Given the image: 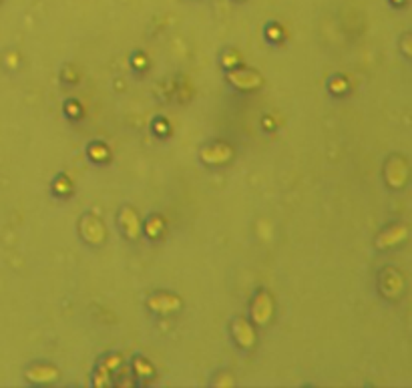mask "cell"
<instances>
[{
    "mask_svg": "<svg viewBox=\"0 0 412 388\" xmlns=\"http://www.w3.org/2000/svg\"><path fill=\"white\" fill-rule=\"evenodd\" d=\"M380 288H382V294L387 298H396L402 294L404 290V280L400 276V272L392 270V268H387L380 276Z\"/></svg>",
    "mask_w": 412,
    "mask_h": 388,
    "instance_id": "cell-9",
    "label": "cell"
},
{
    "mask_svg": "<svg viewBox=\"0 0 412 388\" xmlns=\"http://www.w3.org/2000/svg\"><path fill=\"white\" fill-rule=\"evenodd\" d=\"M224 63H226V67H233L237 63V54L235 52H228L226 58H224Z\"/></svg>",
    "mask_w": 412,
    "mask_h": 388,
    "instance_id": "cell-19",
    "label": "cell"
},
{
    "mask_svg": "<svg viewBox=\"0 0 412 388\" xmlns=\"http://www.w3.org/2000/svg\"><path fill=\"white\" fill-rule=\"evenodd\" d=\"M121 226H123V230H125L129 239H139L143 226H141V219H139V215H137V211L133 207H123V211H121Z\"/></svg>",
    "mask_w": 412,
    "mask_h": 388,
    "instance_id": "cell-11",
    "label": "cell"
},
{
    "mask_svg": "<svg viewBox=\"0 0 412 388\" xmlns=\"http://www.w3.org/2000/svg\"><path fill=\"white\" fill-rule=\"evenodd\" d=\"M409 39H411V36L406 34V36H404V52H406V54H411V49H409Z\"/></svg>",
    "mask_w": 412,
    "mask_h": 388,
    "instance_id": "cell-22",
    "label": "cell"
},
{
    "mask_svg": "<svg viewBox=\"0 0 412 388\" xmlns=\"http://www.w3.org/2000/svg\"><path fill=\"white\" fill-rule=\"evenodd\" d=\"M135 67H137V69H139V67H141V69L145 67V56H143V54L135 56Z\"/></svg>",
    "mask_w": 412,
    "mask_h": 388,
    "instance_id": "cell-20",
    "label": "cell"
},
{
    "mask_svg": "<svg viewBox=\"0 0 412 388\" xmlns=\"http://www.w3.org/2000/svg\"><path fill=\"white\" fill-rule=\"evenodd\" d=\"M133 366H135V374L137 376H151L153 374V366L147 363L145 358H135V363H133Z\"/></svg>",
    "mask_w": 412,
    "mask_h": 388,
    "instance_id": "cell-14",
    "label": "cell"
},
{
    "mask_svg": "<svg viewBox=\"0 0 412 388\" xmlns=\"http://www.w3.org/2000/svg\"><path fill=\"white\" fill-rule=\"evenodd\" d=\"M406 235H409L406 226H402V224H394V226H390L388 230H384V232L376 237V248H378V250L394 248V246L402 244V241L406 239Z\"/></svg>",
    "mask_w": 412,
    "mask_h": 388,
    "instance_id": "cell-6",
    "label": "cell"
},
{
    "mask_svg": "<svg viewBox=\"0 0 412 388\" xmlns=\"http://www.w3.org/2000/svg\"><path fill=\"white\" fill-rule=\"evenodd\" d=\"M121 364H123V356H121V354H111V356H107L103 363L99 364L97 372H95V378H93L95 387H107V385L111 382V374L117 372Z\"/></svg>",
    "mask_w": 412,
    "mask_h": 388,
    "instance_id": "cell-7",
    "label": "cell"
},
{
    "mask_svg": "<svg viewBox=\"0 0 412 388\" xmlns=\"http://www.w3.org/2000/svg\"><path fill=\"white\" fill-rule=\"evenodd\" d=\"M56 376H58V370L49 364H36L26 370V378L30 382H51Z\"/></svg>",
    "mask_w": 412,
    "mask_h": 388,
    "instance_id": "cell-12",
    "label": "cell"
},
{
    "mask_svg": "<svg viewBox=\"0 0 412 388\" xmlns=\"http://www.w3.org/2000/svg\"><path fill=\"white\" fill-rule=\"evenodd\" d=\"M80 233L93 246H101L107 239V230H105L103 222L97 215H91V213L80 219Z\"/></svg>",
    "mask_w": 412,
    "mask_h": 388,
    "instance_id": "cell-3",
    "label": "cell"
},
{
    "mask_svg": "<svg viewBox=\"0 0 412 388\" xmlns=\"http://www.w3.org/2000/svg\"><path fill=\"white\" fill-rule=\"evenodd\" d=\"M232 332L235 342L241 346V348H252L256 344V330L254 326L246 320V318H235L232 324Z\"/></svg>",
    "mask_w": 412,
    "mask_h": 388,
    "instance_id": "cell-5",
    "label": "cell"
},
{
    "mask_svg": "<svg viewBox=\"0 0 412 388\" xmlns=\"http://www.w3.org/2000/svg\"><path fill=\"white\" fill-rule=\"evenodd\" d=\"M67 111H69L71 117H78V115H80V105L75 103V101H71V103L67 105Z\"/></svg>",
    "mask_w": 412,
    "mask_h": 388,
    "instance_id": "cell-18",
    "label": "cell"
},
{
    "mask_svg": "<svg viewBox=\"0 0 412 388\" xmlns=\"http://www.w3.org/2000/svg\"><path fill=\"white\" fill-rule=\"evenodd\" d=\"M278 32H280L278 26H272V28H270V36H272V39H278Z\"/></svg>",
    "mask_w": 412,
    "mask_h": 388,
    "instance_id": "cell-21",
    "label": "cell"
},
{
    "mask_svg": "<svg viewBox=\"0 0 412 388\" xmlns=\"http://www.w3.org/2000/svg\"><path fill=\"white\" fill-rule=\"evenodd\" d=\"M163 228H165L163 217H161V215H151L149 222H147V226H145V232H147L149 237H157L159 233L163 232Z\"/></svg>",
    "mask_w": 412,
    "mask_h": 388,
    "instance_id": "cell-13",
    "label": "cell"
},
{
    "mask_svg": "<svg viewBox=\"0 0 412 388\" xmlns=\"http://www.w3.org/2000/svg\"><path fill=\"white\" fill-rule=\"evenodd\" d=\"M228 78H230L232 85H235L237 89H243V91L261 87V77H259L256 71H252V69H235V71H230Z\"/></svg>",
    "mask_w": 412,
    "mask_h": 388,
    "instance_id": "cell-8",
    "label": "cell"
},
{
    "mask_svg": "<svg viewBox=\"0 0 412 388\" xmlns=\"http://www.w3.org/2000/svg\"><path fill=\"white\" fill-rule=\"evenodd\" d=\"M54 189L58 191V193H63V195H67L69 191H71V180L67 177V175H61L56 182H54Z\"/></svg>",
    "mask_w": 412,
    "mask_h": 388,
    "instance_id": "cell-16",
    "label": "cell"
},
{
    "mask_svg": "<svg viewBox=\"0 0 412 388\" xmlns=\"http://www.w3.org/2000/svg\"><path fill=\"white\" fill-rule=\"evenodd\" d=\"M344 89H346V80L344 78H334L330 83V91H334V93H342Z\"/></svg>",
    "mask_w": 412,
    "mask_h": 388,
    "instance_id": "cell-17",
    "label": "cell"
},
{
    "mask_svg": "<svg viewBox=\"0 0 412 388\" xmlns=\"http://www.w3.org/2000/svg\"><path fill=\"white\" fill-rule=\"evenodd\" d=\"M394 2H398V4H402V2H404V0H394Z\"/></svg>",
    "mask_w": 412,
    "mask_h": 388,
    "instance_id": "cell-23",
    "label": "cell"
},
{
    "mask_svg": "<svg viewBox=\"0 0 412 388\" xmlns=\"http://www.w3.org/2000/svg\"><path fill=\"white\" fill-rule=\"evenodd\" d=\"M384 177L392 189H400L409 182V161L402 155H392L387 161Z\"/></svg>",
    "mask_w": 412,
    "mask_h": 388,
    "instance_id": "cell-1",
    "label": "cell"
},
{
    "mask_svg": "<svg viewBox=\"0 0 412 388\" xmlns=\"http://www.w3.org/2000/svg\"><path fill=\"white\" fill-rule=\"evenodd\" d=\"M149 308L159 314H169L181 308V300L175 294H155L149 300Z\"/></svg>",
    "mask_w": 412,
    "mask_h": 388,
    "instance_id": "cell-10",
    "label": "cell"
},
{
    "mask_svg": "<svg viewBox=\"0 0 412 388\" xmlns=\"http://www.w3.org/2000/svg\"><path fill=\"white\" fill-rule=\"evenodd\" d=\"M202 159L207 165H226L233 157V149L228 143H211L202 149Z\"/></svg>",
    "mask_w": 412,
    "mask_h": 388,
    "instance_id": "cell-4",
    "label": "cell"
},
{
    "mask_svg": "<svg viewBox=\"0 0 412 388\" xmlns=\"http://www.w3.org/2000/svg\"><path fill=\"white\" fill-rule=\"evenodd\" d=\"M89 155L93 157L95 161H99V163H101V161H105V159L109 157V149L105 147L103 143H95V145L89 149Z\"/></svg>",
    "mask_w": 412,
    "mask_h": 388,
    "instance_id": "cell-15",
    "label": "cell"
},
{
    "mask_svg": "<svg viewBox=\"0 0 412 388\" xmlns=\"http://www.w3.org/2000/svg\"><path fill=\"white\" fill-rule=\"evenodd\" d=\"M274 310H276V304H274V298L268 290H259L252 302V318L254 322L259 326H265L272 318H274Z\"/></svg>",
    "mask_w": 412,
    "mask_h": 388,
    "instance_id": "cell-2",
    "label": "cell"
}]
</instances>
